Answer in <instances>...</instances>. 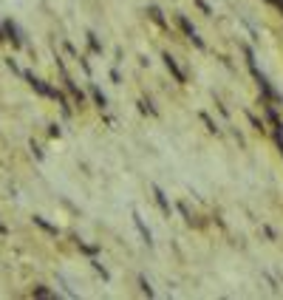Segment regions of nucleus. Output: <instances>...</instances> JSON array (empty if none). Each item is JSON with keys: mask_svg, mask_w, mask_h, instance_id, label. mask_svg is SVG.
<instances>
[{"mask_svg": "<svg viewBox=\"0 0 283 300\" xmlns=\"http://www.w3.org/2000/svg\"><path fill=\"white\" fill-rule=\"evenodd\" d=\"M176 23H179V29L184 31V37H187V40H192V43H195L198 48H204V40L198 37V31H195V26H192L190 20L184 17V14H176Z\"/></svg>", "mask_w": 283, "mask_h": 300, "instance_id": "2", "label": "nucleus"}, {"mask_svg": "<svg viewBox=\"0 0 283 300\" xmlns=\"http://www.w3.org/2000/svg\"><path fill=\"white\" fill-rule=\"evenodd\" d=\"M31 295L34 298H54V292H48V289H43V286H34Z\"/></svg>", "mask_w": 283, "mask_h": 300, "instance_id": "12", "label": "nucleus"}, {"mask_svg": "<svg viewBox=\"0 0 283 300\" xmlns=\"http://www.w3.org/2000/svg\"><path fill=\"white\" fill-rule=\"evenodd\" d=\"M201 122L207 125V130H210V133H218V125H215V122H213V119H210L207 114H201Z\"/></svg>", "mask_w": 283, "mask_h": 300, "instance_id": "11", "label": "nucleus"}, {"mask_svg": "<svg viewBox=\"0 0 283 300\" xmlns=\"http://www.w3.org/2000/svg\"><path fill=\"white\" fill-rule=\"evenodd\" d=\"M91 96H94V102L99 105V108H105V105H108V99H105V93H102L99 88H96V85H91Z\"/></svg>", "mask_w": 283, "mask_h": 300, "instance_id": "8", "label": "nucleus"}, {"mask_svg": "<svg viewBox=\"0 0 283 300\" xmlns=\"http://www.w3.org/2000/svg\"><path fill=\"white\" fill-rule=\"evenodd\" d=\"M147 14H150V20H153L158 29H167V20H164V14H161L158 6H147Z\"/></svg>", "mask_w": 283, "mask_h": 300, "instance_id": "7", "label": "nucleus"}, {"mask_svg": "<svg viewBox=\"0 0 283 300\" xmlns=\"http://www.w3.org/2000/svg\"><path fill=\"white\" fill-rule=\"evenodd\" d=\"M133 224H136V230L142 232V238H145V243L150 246V243H153V235H150V230L145 227V221H142V215H139V212H133Z\"/></svg>", "mask_w": 283, "mask_h": 300, "instance_id": "6", "label": "nucleus"}, {"mask_svg": "<svg viewBox=\"0 0 283 300\" xmlns=\"http://www.w3.org/2000/svg\"><path fill=\"white\" fill-rule=\"evenodd\" d=\"M195 3H198V9H201L204 14H210V6H207V3H204V0H195Z\"/></svg>", "mask_w": 283, "mask_h": 300, "instance_id": "17", "label": "nucleus"}, {"mask_svg": "<svg viewBox=\"0 0 283 300\" xmlns=\"http://www.w3.org/2000/svg\"><path fill=\"white\" fill-rule=\"evenodd\" d=\"M275 142H278V150H281V156H283V130H275Z\"/></svg>", "mask_w": 283, "mask_h": 300, "instance_id": "16", "label": "nucleus"}, {"mask_svg": "<svg viewBox=\"0 0 283 300\" xmlns=\"http://www.w3.org/2000/svg\"><path fill=\"white\" fill-rule=\"evenodd\" d=\"M249 125L255 127V130H263V122H260L258 116H252V114H249Z\"/></svg>", "mask_w": 283, "mask_h": 300, "instance_id": "14", "label": "nucleus"}, {"mask_svg": "<svg viewBox=\"0 0 283 300\" xmlns=\"http://www.w3.org/2000/svg\"><path fill=\"white\" fill-rule=\"evenodd\" d=\"M0 235H6V227H3V224H0Z\"/></svg>", "mask_w": 283, "mask_h": 300, "instance_id": "19", "label": "nucleus"}, {"mask_svg": "<svg viewBox=\"0 0 283 300\" xmlns=\"http://www.w3.org/2000/svg\"><path fill=\"white\" fill-rule=\"evenodd\" d=\"M139 286H142L145 295H153V289H150V283H147V277H139Z\"/></svg>", "mask_w": 283, "mask_h": 300, "instance_id": "15", "label": "nucleus"}, {"mask_svg": "<svg viewBox=\"0 0 283 300\" xmlns=\"http://www.w3.org/2000/svg\"><path fill=\"white\" fill-rule=\"evenodd\" d=\"M3 40H6V31H3V26H0V43H3Z\"/></svg>", "mask_w": 283, "mask_h": 300, "instance_id": "18", "label": "nucleus"}, {"mask_svg": "<svg viewBox=\"0 0 283 300\" xmlns=\"http://www.w3.org/2000/svg\"><path fill=\"white\" fill-rule=\"evenodd\" d=\"M244 54H247V65H249V71H252V77L258 80V88L263 91V96H266L269 102H281V93L272 88L269 80H266V77H263V74L258 71V65H255V54H252V48H244Z\"/></svg>", "mask_w": 283, "mask_h": 300, "instance_id": "1", "label": "nucleus"}, {"mask_svg": "<svg viewBox=\"0 0 283 300\" xmlns=\"http://www.w3.org/2000/svg\"><path fill=\"white\" fill-rule=\"evenodd\" d=\"M179 212L184 215V221H187V224H192V215H190V210H187V204H179Z\"/></svg>", "mask_w": 283, "mask_h": 300, "instance_id": "13", "label": "nucleus"}, {"mask_svg": "<svg viewBox=\"0 0 283 300\" xmlns=\"http://www.w3.org/2000/svg\"><path fill=\"white\" fill-rule=\"evenodd\" d=\"M161 60H164V65H167V71L173 74V77H176V82H179V85H184V82H187V77H184V71L179 68V62H176V60L170 57V54H164Z\"/></svg>", "mask_w": 283, "mask_h": 300, "instance_id": "4", "label": "nucleus"}, {"mask_svg": "<svg viewBox=\"0 0 283 300\" xmlns=\"http://www.w3.org/2000/svg\"><path fill=\"white\" fill-rule=\"evenodd\" d=\"M3 31H6V40H11V46L23 48V34H20V29H17L14 20H6V23H3Z\"/></svg>", "mask_w": 283, "mask_h": 300, "instance_id": "3", "label": "nucleus"}, {"mask_svg": "<svg viewBox=\"0 0 283 300\" xmlns=\"http://www.w3.org/2000/svg\"><path fill=\"white\" fill-rule=\"evenodd\" d=\"M88 46H91V51H94V54H102V43L99 40H96V34H94V31H88Z\"/></svg>", "mask_w": 283, "mask_h": 300, "instance_id": "10", "label": "nucleus"}, {"mask_svg": "<svg viewBox=\"0 0 283 300\" xmlns=\"http://www.w3.org/2000/svg\"><path fill=\"white\" fill-rule=\"evenodd\" d=\"M34 224H37V227H43V230L48 232V235H60V230H57V227H51L48 221H43L40 215H34Z\"/></svg>", "mask_w": 283, "mask_h": 300, "instance_id": "9", "label": "nucleus"}, {"mask_svg": "<svg viewBox=\"0 0 283 300\" xmlns=\"http://www.w3.org/2000/svg\"><path fill=\"white\" fill-rule=\"evenodd\" d=\"M150 190H153V198H156L158 210H161L164 215H170V201H167V196L161 193V187H158V184H150Z\"/></svg>", "mask_w": 283, "mask_h": 300, "instance_id": "5", "label": "nucleus"}]
</instances>
